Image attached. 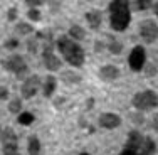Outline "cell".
I'll list each match as a JSON object with an SVG mask.
<instances>
[{
  "label": "cell",
  "mask_w": 158,
  "mask_h": 155,
  "mask_svg": "<svg viewBox=\"0 0 158 155\" xmlns=\"http://www.w3.org/2000/svg\"><path fill=\"white\" fill-rule=\"evenodd\" d=\"M39 88H40V78L39 76H31V78H27L24 81V84H22V96L24 98H32L34 94H35L37 91H39Z\"/></svg>",
  "instance_id": "cell-9"
},
{
  "label": "cell",
  "mask_w": 158,
  "mask_h": 155,
  "mask_svg": "<svg viewBox=\"0 0 158 155\" xmlns=\"http://www.w3.org/2000/svg\"><path fill=\"white\" fill-rule=\"evenodd\" d=\"M57 49L61 51V54L66 59V62H69L74 67H81L86 61L84 49L67 36H61L57 39Z\"/></svg>",
  "instance_id": "cell-2"
},
{
  "label": "cell",
  "mask_w": 158,
  "mask_h": 155,
  "mask_svg": "<svg viewBox=\"0 0 158 155\" xmlns=\"http://www.w3.org/2000/svg\"><path fill=\"white\" fill-rule=\"evenodd\" d=\"M3 155H20L17 143H3Z\"/></svg>",
  "instance_id": "cell-18"
},
{
  "label": "cell",
  "mask_w": 158,
  "mask_h": 155,
  "mask_svg": "<svg viewBox=\"0 0 158 155\" xmlns=\"http://www.w3.org/2000/svg\"><path fill=\"white\" fill-rule=\"evenodd\" d=\"M140 36H141V39L145 41L146 44H153L156 41V37H158V25H156V22L152 20V19L143 20V24L140 25Z\"/></svg>",
  "instance_id": "cell-6"
},
{
  "label": "cell",
  "mask_w": 158,
  "mask_h": 155,
  "mask_svg": "<svg viewBox=\"0 0 158 155\" xmlns=\"http://www.w3.org/2000/svg\"><path fill=\"white\" fill-rule=\"evenodd\" d=\"M7 19H9L10 22H12V20H17V9H15V7H12V9L7 12Z\"/></svg>",
  "instance_id": "cell-26"
},
{
  "label": "cell",
  "mask_w": 158,
  "mask_h": 155,
  "mask_svg": "<svg viewBox=\"0 0 158 155\" xmlns=\"http://www.w3.org/2000/svg\"><path fill=\"white\" fill-rule=\"evenodd\" d=\"M9 98V89L5 86H0V100H7Z\"/></svg>",
  "instance_id": "cell-27"
},
{
  "label": "cell",
  "mask_w": 158,
  "mask_h": 155,
  "mask_svg": "<svg viewBox=\"0 0 158 155\" xmlns=\"http://www.w3.org/2000/svg\"><path fill=\"white\" fill-rule=\"evenodd\" d=\"M15 32L20 34V36H29V34L34 32V27L31 24H25V22H19L15 27Z\"/></svg>",
  "instance_id": "cell-17"
},
{
  "label": "cell",
  "mask_w": 158,
  "mask_h": 155,
  "mask_svg": "<svg viewBox=\"0 0 158 155\" xmlns=\"http://www.w3.org/2000/svg\"><path fill=\"white\" fill-rule=\"evenodd\" d=\"M131 20V5L128 0H113L110 3V24L116 32L128 29Z\"/></svg>",
  "instance_id": "cell-1"
},
{
  "label": "cell",
  "mask_w": 158,
  "mask_h": 155,
  "mask_svg": "<svg viewBox=\"0 0 158 155\" xmlns=\"http://www.w3.org/2000/svg\"><path fill=\"white\" fill-rule=\"evenodd\" d=\"M27 150H29V155H40V142L37 137H31L29 138V145H27Z\"/></svg>",
  "instance_id": "cell-14"
},
{
  "label": "cell",
  "mask_w": 158,
  "mask_h": 155,
  "mask_svg": "<svg viewBox=\"0 0 158 155\" xmlns=\"http://www.w3.org/2000/svg\"><path fill=\"white\" fill-rule=\"evenodd\" d=\"M56 88H57V79H56L54 76H47L46 84H44V96L51 98L52 94H54Z\"/></svg>",
  "instance_id": "cell-13"
},
{
  "label": "cell",
  "mask_w": 158,
  "mask_h": 155,
  "mask_svg": "<svg viewBox=\"0 0 158 155\" xmlns=\"http://www.w3.org/2000/svg\"><path fill=\"white\" fill-rule=\"evenodd\" d=\"M156 103H158L156 93L152 91V89L136 93L133 98V106L138 108V110H152V108L156 106Z\"/></svg>",
  "instance_id": "cell-5"
},
{
  "label": "cell",
  "mask_w": 158,
  "mask_h": 155,
  "mask_svg": "<svg viewBox=\"0 0 158 155\" xmlns=\"http://www.w3.org/2000/svg\"><path fill=\"white\" fill-rule=\"evenodd\" d=\"M145 61H146V52H145V47L143 46H135L130 52V58H128V62H130V67L133 71H141L143 66H145Z\"/></svg>",
  "instance_id": "cell-7"
},
{
  "label": "cell",
  "mask_w": 158,
  "mask_h": 155,
  "mask_svg": "<svg viewBox=\"0 0 158 155\" xmlns=\"http://www.w3.org/2000/svg\"><path fill=\"white\" fill-rule=\"evenodd\" d=\"M152 7L150 0H135L133 2V10H146Z\"/></svg>",
  "instance_id": "cell-19"
},
{
  "label": "cell",
  "mask_w": 158,
  "mask_h": 155,
  "mask_svg": "<svg viewBox=\"0 0 158 155\" xmlns=\"http://www.w3.org/2000/svg\"><path fill=\"white\" fill-rule=\"evenodd\" d=\"M81 155H89V153H86V152H84V153H81Z\"/></svg>",
  "instance_id": "cell-30"
},
{
  "label": "cell",
  "mask_w": 158,
  "mask_h": 155,
  "mask_svg": "<svg viewBox=\"0 0 158 155\" xmlns=\"http://www.w3.org/2000/svg\"><path fill=\"white\" fill-rule=\"evenodd\" d=\"M17 46H19V41L17 39H9L5 42V47L10 49V51H12V49H17Z\"/></svg>",
  "instance_id": "cell-25"
},
{
  "label": "cell",
  "mask_w": 158,
  "mask_h": 155,
  "mask_svg": "<svg viewBox=\"0 0 158 155\" xmlns=\"http://www.w3.org/2000/svg\"><path fill=\"white\" fill-rule=\"evenodd\" d=\"M20 108H22V101L20 100H12L9 103V111L10 113H19Z\"/></svg>",
  "instance_id": "cell-22"
},
{
  "label": "cell",
  "mask_w": 158,
  "mask_h": 155,
  "mask_svg": "<svg viewBox=\"0 0 158 155\" xmlns=\"http://www.w3.org/2000/svg\"><path fill=\"white\" fill-rule=\"evenodd\" d=\"M126 145L131 147L136 155H153L156 150L155 140L150 138V137H143L140 131H131L128 135Z\"/></svg>",
  "instance_id": "cell-3"
},
{
  "label": "cell",
  "mask_w": 158,
  "mask_h": 155,
  "mask_svg": "<svg viewBox=\"0 0 158 155\" xmlns=\"http://www.w3.org/2000/svg\"><path fill=\"white\" fill-rule=\"evenodd\" d=\"M99 76H101V79H104V81H114V79L119 76V69L116 66L108 64V66H103L99 69Z\"/></svg>",
  "instance_id": "cell-11"
},
{
  "label": "cell",
  "mask_w": 158,
  "mask_h": 155,
  "mask_svg": "<svg viewBox=\"0 0 158 155\" xmlns=\"http://www.w3.org/2000/svg\"><path fill=\"white\" fill-rule=\"evenodd\" d=\"M121 155H136V153H135V150L131 149V147H128V145H125V149H123V152H121Z\"/></svg>",
  "instance_id": "cell-28"
},
{
  "label": "cell",
  "mask_w": 158,
  "mask_h": 155,
  "mask_svg": "<svg viewBox=\"0 0 158 155\" xmlns=\"http://www.w3.org/2000/svg\"><path fill=\"white\" fill-rule=\"evenodd\" d=\"M86 20H88V24L91 29H98L101 25V22H103V14H101V10L93 9L86 14Z\"/></svg>",
  "instance_id": "cell-12"
},
{
  "label": "cell",
  "mask_w": 158,
  "mask_h": 155,
  "mask_svg": "<svg viewBox=\"0 0 158 155\" xmlns=\"http://www.w3.org/2000/svg\"><path fill=\"white\" fill-rule=\"evenodd\" d=\"M71 39H76V41H82L86 37V31L81 27V25H73V27L69 29V36Z\"/></svg>",
  "instance_id": "cell-15"
},
{
  "label": "cell",
  "mask_w": 158,
  "mask_h": 155,
  "mask_svg": "<svg viewBox=\"0 0 158 155\" xmlns=\"http://www.w3.org/2000/svg\"><path fill=\"white\" fill-rule=\"evenodd\" d=\"M108 49H110V52H113V54H119V52L123 51V44L118 42V41H114V39H111Z\"/></svg>",
  "instance_id": "cell-20"
},
{
  "label": "cell",
  "mask_w": 158,
  "mask_h": 155,
  "mask_svg": "<svg viewBox=\"0 0 158 155\" xmlns=\"http://www.w3.org/2000/svg\"><path fill=\"white\" fill-rule=\"evenodd\" d=\"M27 17L31 19V20H39L40 19V12H39V9H31L27 12Z\"/></svg>",
  "instance_id": "cell-23"
},
{
  "label": "cell",
  "mask_w": 158,
  "mask_h": 155,
  "mask_svg": "<svg viewBox=\"0 0 158 155\" xmlns=\"http://www.w3.org/2000/svg\"><path fill=\"white\" fill-rule=\"evenodd\" d=\"M25 3H27L31 9H35V7H40L42 3H46V0H25Z\"/></svg>",
  "instance_id": "cell-24"
},
{
  "label": "cell",
  "mask_w": 158,
  "mask_h": 155,
  "mask_svg": "<svg viewBox=\"0 0 158 155\" xmlns=\"http://www.w3.org/2000/svg\"><path fill=\"white\" fill-rule=\"evenodd\" d=\"M34 122V115L32 113H22V115H19V123L20 125H31Z\"/></svg>",
  "instance_id": "cell-21"
},
{
  "label": "cell",
  "mask_w": 158,
  "mask_h": 155,
  "mask_svg": "<svg viewBox=\"0 0 158 155\" xmlns=\"http://www.w3.org/2000/svg\"><path fill=\"white\" fill-rule=\"evenodd\" d=\"M2 140L3 143H17V135L12 128H3L2 130Z\"/></svg>",
  "instance_id": "cell-16"
},
{
  "label": "cell",
  "mask_w": 158,
  "mask_h": 155,
  "mask_svg": "<svg viewBox=\"0 0 158 155\" xmlns=\"http://www.w3.org/2000/svg\"><path fill=\"white\" fill-rule=\"evenodd\" d=\"M42 59H44V64H46V67H47L49 71H57V69H61V66H62L61 59H59L54 52H52L51 44H46V46H44Z\"/></svg>",
  "instance_id": "cell-8"
},
{
  "label": "cell",
  "mask_w": 158,
  "mask_h": 155,
  "mask_svg": "<svg viewBox=\"0 0 158 155\" xmlns=\"http://www.w3.org/2000/svg\"><path fill=\"white\" fill-rule=\"evenodd\" d=\"M2 64H3V67H5L7 71L14 73L19 79H24L29 73V66H27V62H25V59L22 58V56H19V54L3 59Z\"/></svg>",
  "instance_id": "cell-4"
},
{
  "label": "cell",
  "mask_w": 158,
  "mask_h": 155,
  "mask_svg": "<svg viewBox=\"0 0 158 155\" xmlns=\"http://www.w3.org/2000/svg\"><path fill=\"white\" fill-rule=\"evenodd\" d=\"M119 123H121V118H119L118 115H114V113H103V115L99 116V125L103 128H106V130H113V128H116Z\"/></svg>",
  "instance_id": "cell-10"
},
{
  "label": "cell",
  "mask_w": 158,
  "mask_h": 155,
  "mask_svg": "<svg viewBox=\"0 0 158 155\" xmlns=\"http://www.w3.org/2000/svg\"><path fill=\"white\" fill-rule=\"evenodd\" d=\"M0 138H2V128H0Z\"/></svg>",
  "instance_id": "cell-29"
}]
</instances>
